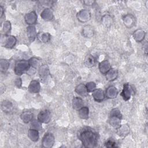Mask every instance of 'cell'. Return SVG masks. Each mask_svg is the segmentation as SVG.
<instances>
[{
    "label": "cell",
    "mask_w": 148,
    "mask_h": 148,
    "mask_svg": "<svg viewBox=\"0 0 148 148\" xmlns=\"http://www.w3.org/2000/svg\"><path fill=\"white\" fill-rule=\"evenodd\" d=\"M83 146L87 148H92L97 146L98 135L93 130L90 129L83 130L79 136Z\"/></svg>",
    "instance_id": "cell-1"
},
{
    "label": "cell",
    "mask_w": 148,
    "mask_h": 148,
    "mask_svg": "<svg viewBox=\"0 0 148 148\" xmlns=\"http://www.w3.org/2000/svg\"><path fill=\"white\" fill-rule=\"evenodd\" d=\"M28 60H21L17 61L14 66V72L17 76H21L23 73H26L30 68Z\"/></svg>",
    "instance_id": "cell-2"
},
{
    "label": "cell",
    "mask_w": 148,
    "mask_h": 148,
    "mask_svg": "<svg viewBox=\"0 0 148 148\" xmlns=\"http://www.w3.org/2000/svg\"><path fill=\"white\" fill-rule=\"evenodd\" d=\"M17 43V39L15 36L10 35H2L1 38V46L8 49L13 48Z\"/></svg>",
    "instance_id": "cell-3"
},
{
    "label": "cell",
    "mask_w": 148,
    "mask_h": 148,
    "mask_svg": "<svg viewBox=\"0 0 148 148\" xmlns=\"http://www.w3.org/2000/svg\"><path fill=\"white\" fill-rule=\"evenodd\" d=\"M55 143V138L51 132L46 133L42 139V146L45 148H51Z\"/></svg>",
    "instance_id": "cell-4"
},
{
    "label": "cell",
    "mask_w": 148,
    "mask_h": 148,
    "mask_svg": "<svg viewBox=\"0 0 148 148\" xmlns=\"http://www.w3.org/2000/svg\"><path fill=\"white\" fill-rule=\"evenodd\" d=\"M134 94V90L132 87L129 83H125L123 85V90L120 93V95L125 101H128L131 96Z\"/></svg>",
    "instance_id": "cell-5"
},
{
    "label": "cell",
    "mask_w": 148,
    "mask_h": 148,
    "mask_svg": "<svg viewBox=\"0 0 148 148\" xmlns=\"http://www.w3.org/2000/svg\"><path fill=\"white\" fill-rule=\"evenodd\" d=\"M91 17L90 12L87 9H81L76 14L77 20L82 23L88 22Z\"/></svg>",
    "instance_id": "cell-6"
},
{
    "label": "cell",
    "mask_w": 148,
    "mask_h": 148,
    "mask_svg": "<svg viewBox=\"0 0 148 148\" xmlns=\"http://www.w3.org/2000/svg\"><path fill=\"white\" fill-rule=\"evenodd\" d=\"M38 74L42 82L43 83L46 82V80L48 79V76L50 75L49 66L46 64L40 65L38 69Z\"/></svg>",
    "instance_id": "cell-7"
},
{
    "label": "cell",
    "mask_w": 148,
    "mask_h": 148,
    "mask_svg": "<svg viewBox=\"0 0 148 148\" xmlns=\"http://www.w3.org/2000/svg\"><path fill=\"white\" fill-rule=\"evenodd\" d=\"M37 119L42 123L47 124L51 120V113L47 109L41 110L37 116Z\"/></svg>",
    "instance_id": "cell-8"
},
{
    "label": "cell",
    "mask_w": 148,
    "mask_h": 148,
    "mask_svg": "<svg viewBox=\"0 0 148 148\" xmlns=\"http://www.w3.org/2000/svg\"><path fill=\"white\" fill-rule=\"evenodd\" d=\"M123 21L124 25L127 28H131L135 24L136 18L132 14L128 13L124 16L123 18Z\"/></svg>",
    "instance_id": "cell-9"
},
{
    "label": "cell",
    "mask_w": 148,
    "mask_h": 148,
    "mask_svg": "<svg viewBox=\"0 0 148 148\" xmlns=\"http://www.w3.org/2000/svg\"><path fill=\"white\" fill-rule=\"evenodd\" d=\"M25 23L29 25L35 24L38 20V16L35 11H32L27 13L24 17Z\"/></svg>",
    "instance_id": "cell-10"
},
{
    "label": "cell",
    "mask_w": 148,
    "mask_h": 148,
    "mask_svg": "<svg viewBox=\"0 0 148 148\" xmlns=\"http://www.w3.org/2000/svg\"><path fill=\"white\" fill-rule=\"evenodd\" d=\"M91 95L94 100L97 102H102L106 97L105 92L100 88H96L92 92Z\"/></svg>",
    "instance_id": "cell-11"
},
{
    "label": "cell",
    "mask_w": 148,
    "mask_h": 148,
    "mask_svg": "<svg viewBox=\"0 0 148 148\" xmlns=\"http://www.w3.org/2000/svg\"><path fill=\"white\" fill-rule=\"evenodd\" d=\"M122 116H114V115H109V124L113 128L117 129L121 125Z\"/></svg>",
    "instance_id": "cell-12"
},
{
    "label": "cell",
    "mask_w": 148,
    "mask_h": 148,
    "mask_svg": "<svg viewBox=\"0 0 148 148\" xmlns=\"http://www.w3.org/2000/svg\"><path fill=\"white\" fill-rule=\"evenodd\" d=\"M111 68L112 66L110 62L106 60H105L99 63L98 69L100 73L103 75H105Z\"/></svg>",
    "instance_id": "cell-13"
},
{
    "label": "cell",
    "mask_w": 148,
    "mask_h": 148,
    "mask_svg": "<svg viewBox=\"0 0 148 148\" xmlns=\"http://www.w3.org/2000/svg\"><path fill=\"white\" fill-rule=\"evenodd\" d=\"M146 36V32L144 29L142 28L137 29L134 31L132 34V36L136 42H142Z\"/></svg>",
    "instance_id": "cell-14"
},
{
    "label": "cell",
    "mask_w": 148,
    "mask_h": 148,
    "mask_svg": "<svg viewBox=\"0 0 148 148\" xmlns=\"http://www.w3.org/2000/svg\"><path fill=\"white\" fill-rule=\"evenodd\" d=\"M105 97L109 99H114L117 97L119 91L117 88L113 86H109L105 90Z\"/></svg>",
    "instance_id": "cell-15"
},
{
    "label": "cell",
    "mask_w": 148,
    "mask_h": 148,
    "mask_svg": "<svg viewBox=\"0 0 148 148\" xmlns=\"http://www.w3.org/2000/svg\"><path fill=\"white\" fill-rule=\"evenodd\" d=\"M28 90L30 93H38L40 90V84L39 82L36 80H32L29 83V84L28 87Z\"/></svg>",
    "instance_id": "cell-16"
},
{
    "label": "cell",
    "mask_w": 148,
    "mask_h": 148,
    "mask_svg": "<svg viewBox=\"0 0 148 148\" xmlns=\"http://www.w3.org/2000/svg\"><path fill=\"white\" fill-rule=\"evenodd\" d=\"M116 130L117 134L121 137H125L130 132V128L127 124L120 125V126L118 127Z\"/></svg>",
    "instance_id": "cell-17"
},
{
    "label": "cell",
    "mask_w": 148,
    "mask_h": 148,
    "mask_svg": "<svg viewBox=\"0 0 148 148\" xmlns=\"http://www.w3.org/2000/svg\"><path fill=\"white\" fill-rule=\"evenodd\" d=\"M82 35L84 38H92L95 33L94 27L90 25H86L82 29Z\"/></svg>",
    "instance_id": "cell-18"
},
{
    "label": "cell",
    "mask_w": 148,
    "mask_h": 148,
    "mask_svg": "<svg viewBox=\"0 0 148 148\" xmlns=\"http://www.w3.org/2000/svg\"><path fill=\"white\" fill-rule=\"evenodd\" d=\"M27 34L29 42H34L35 39L37 38L38 33L36 32V30L35 27L34 25H29L27 27Z\"/></svg>",
    "instance_id": "cell-19"
},
{
    "label": "cell",
    "mask_w": 148,
    "mask_h": 148,
    "mask_svg": "<svg viewBox=\"0 0 148 148\" xmlns=\"http://www.w3.org/2000/svg\"><path fill=\"white\" fill-rule=\"evenodd\" d=\"M40 17L45 21H50L54 17L52 10L49 8L44 9L40 13Z\"/></svg>",
    "instance_id": "cell-20"
},
{
    "label": "cell",
    "mask_w": 148,
    "mask_h": 148,
    "mask_svg": "<svg viewBox=\"0 0 148 148\" xmlns=\"http://www.w3.org/2000/svg\"><path fill=\"white\" fill-rule=\"evenodd\" d=\"M119 76V72L117 69L111 68L105 75L106 80L108 82H113L117 79Z\"/></svg>",
    "instance_id": "cell-21"
},
{
    "label": "cell",
    "mask_w": 148,
    "mask_h": 148,
    "mask_svg": "<svg viewBox=\"0 0 148 148\" xmlns=\"http://www.w3.org/2000/svg\"><path fill=\"white\" fill-rule=\"evenodd\" d=\"M20 119L24 123H29L33 120L34 114L30 111H24L20 114Z\"/></svg>",
    "instance_id": "cell-22"
},
{
    "label": "cell",
    "mask_w": 148,
    "mask_h": 148,
    "mask_svg": "<svg viewBox=\"0 0 148 148\" xmlns=\"http://www.w3.org/2000/svg\"><path fill=\"white\" fill-rule=\"evenodd\" d=\"M75 91L79 95L82 97H86L88 94V91L84 85L83 83H80L75 88Z\"/></svg>",
    "instance_id": "cell-23"
},
{
    "label": "cell",
    "mask_w": 148,
    "mask_h": 148,
    "mask_svg": "<svg viewBox=\"0 0 148 148\" xmlns=\"http://www.w3.org/2000/svg\"><path fill=\"white\" fill-rule=\"evenodd\" d=\"M72 105L75 110H78L84 106V101L80 97H75L72 99Z\"/></svg>",
    "instance_id": "cell-24"
},
{
    "label": "cell",
    "mask_w": 148,
    "mask_h": 148,
    "mask_svg": "<svg viewBox=\"0 0 148 148\" xmlns=\"http://www.w3.org/2000/svg\"><path fill=\"white\" fill-rule=\"evenodd\" d=\"M13 103L8 100H3L1 104V108L5 113H9L13 109Z\"/></svg>",
    "instance_id": "cell-25"
},
{
    "label": "cell",
    "mask_w": 148,
    "mask_h": 148,
    "mask_svg": "<svg viewBox=\"0 0 148 148\" xmlns=\"http://www.w3.org/2000/svg\"><path fill=\"white\" fill-rule=\"evenodd\" d=\"M28 137L31 141L37 142L39 139V131L31 128L28 131Z\"/></svg>",
    "instance_id": "cell-26"
},
{
    "label": "cell",
    "mask_w": 148,
    "mask_h": 148,
    "mask_svg": "<svg viewBox=\"0 0 148 148\" xmlns=\"http://www.w3.org/2000/svg\"><path fill=\"white\" fill-rule=\"evenodd\" d=\"M37 38L42 43H46L50 42L51 39V35L49 32H39L38 33Z\"/></svg>",
    "instance_id": "cell-27"
},
{
    "label": "cell",
    "mask_w": 148,
    "mask_h": 148,
    "mask_svg": "<svg viewBox=\"0 0 148 148\" xmlns=\"http://www.w3.org/2000/svg\"><path fill=\"white\" fill-rule=\"evenodd\" d=\"M84 65L88 68H91L95 65L97 63L96 58L91 54H88L86 56L84 60Z\"/></svg>",
    "instance_id": "cell-28"
},
{
    "label": "cell",
    "mask_w": 148,
    "mask_h": 148,
    "mask_svg": "<svg viewBox=\"0 0 148 148\" xmlns=\"http://www.w3.org/2000/svg\"><path fill=\"white\" fill-rule=\"evenodd\" d=\"M79 117L82 119H87L89 117V109L87 106H83L77 110Z\"/></svg>",
    "instance_id": "cell-29"
},
{
    "label": "cell",
    "mask_w": 148,
    "mask_h": 148,
    "mask_svg": "<svg viewBox=\"0 0 148 148\" xmlns=\"http://www.w3.org/2000/svg\"><path fill=\"white\" fill-rule=\"evenodd\" d=\"M10 66L9 61L6 59H1L0 60V71L1 73H5Z\"/></svg>",
    "instance_id": "cell-30"
},
{
    "label": "cell",
    "mask_w": 148,
    "mask_h": 148,
    "mask_svg": "<svg viewBox=\"0 0 148 148\" xmlns=\"http://www.w3.org/2000/svg\"><path fill=\"white\" fill-rule=\"evenodd\" d=\"M101 21L102 24L106 27H109L113 23V19L112 17L109 14L104 15L102 17Z\"/></svg>",
    "instance_id": "cell-31"
},
{
    "label": "cell",
    "mask_w": 148,
    "mask_h": 148,
    "mask_svg": "<svg viewBox=\"0 0 148 148\" xmlns=\"http://www.w3.org/2000/svg\"><path fill=\"white\" fill-rule=\"evenodd\" d=\"M12 29V25L10 22L9 20H6L3 22L2 25V31L4 32V34L8 35Z\"/></svg>",
    "instance_id": "cell-32"
},
{
    "label": "cell",
    "mask_w": 148,
    "mask_h": 148,
    "mask_svg": "<svg viewBox=\"0 0 148 148\" xmlns=\"http://www.w3.org/2000/svg\"><path fill=\"white\" fill-rule=\"evenodd\" d=\"M42 123L39 121L38 119L37 120H33L31 122V128H34L37 130H40L42 128Z\"/></svg>",
    "instance_id": "cell-33"
},
{
    "label": "cell",
    "mask_w": 148,
    "mask_h": 148,
    "mask_svg": "<svg viewBox=\"0 0 148 148\" xmlns=\"http://www.w3.org/2000/svg\"><path fill=\"white\" fill-rule=\"evenodd\" d=\"M28 61L30 66L35 68H37V67L39 66L40 62L39 59H38L36 57H32L28 60Z\"/></svg>",
    "instance_id": "cell-34"
},
{
    "label": "cell",
    "mask_w": 148,
    "mask_h": 148,
    "mask_svg": "<svg viewBox=\"0 0 148 148\" xmlns=\"http://www.w3.org/2000/svg\"><path fill=\"white\" fill-rule=\"evenodd\" d=\"M86 87L88 92H92L97 88V84L94 82H90L86 84Z\"/></svg>",
    "instance_id": "cell-35"
},
{
    "label": "cell",
    "mask_w": 148,
    "mask_h": 148,
    "mask_svg": "<svg viewBox=\"0 0 148 148\" xmlns=\"http://www.w3.org/2000/svg\"><path fill=\"white\" fill-rule=\"evenodd\" d=\"M105 146L106 147H119V146L117 145V144L116 143V142H115L114 141L112 140H107L105 143Z\"/></svg>",
    "instance_id": "cell-36"
},
{
    "label": "cell",
    "mask_w": 148,
    "mask_h": 148,
    "mask_svg": "<svg viewBox=\"0 0 148 148\" xmlns=\"http://www.w3.org/2000/svg\"><path fill=\"white\" fill-rule=\"evenodd\" d=\"M109 115H114V116H122V114L118 108H113L110 110Z\"/></svg>",
    "instance_id": "cell-37"
},
{
    "label": "cell",
    "mask_w": 148,
    "mask_h": 148,
    "mask_svg": "<svg viewBox=\"0 0 148 148\" xmlns=\"http://www.w3.org/2000/svg\"><path fill=\"white\" fill-rule=\"evenodd\" d=\"M22 79L20 77H17L14 80V84L17 88H20L22 86Z\"/></svg>",
    "instance_id": "cell-38"
},
{
    "label": "cell",
    "mask_w": 148,
    "mask_h": 148,
    "mask_svg": "<svg viewBox=\"0 0 148 148\" xmlns=\"http://www.w3.org/2000/svg\"><path fill=\"white\" fill-rule=\"evenodd\" d=\"M36 72V68L30 66V68H29V69L27 71L26 73L28 75H34V74H35Z\"/></svg>",
    "instance_id": "cell-39"
},
{
    "label": "cell",
    "mask_w": 148,
    "mask_h": 148,
    "mask_svg": "<svg viewBox=\"0 0 148 148\" xmlns=\"http://www.w3.org/2000/svg\"><path fill=\"white\" fill-rule=\"evenodd\" d=\"M83 3H85L86 5L87 6H90L94 4V3H95V1H83Z\"/></svg>",
    "instance_id": "cell-40"
},
{
    "label": "cell",
    "mask_w": 148,
    "mask_h": 148,
    "mask_svg": "<svg viewBox=\"0 0 148 148\" xmlns=\"http://www.w3.org/2000/svg\"><path fill=\"white\" fill-rule=\"evenodd\" d=\"M5 13V10H4V8L2 6H0V18H1L2 17V16H3Z\"/></svg>",
    "instance_id": "cell-41"
},
{
    "label": "cell",
    "mask_w": 148,
    "mask_h": 148,
    "mask_svg": "<svg viewBox=\"0 0 148 148\" xmlns=\"http://www.w3.org/2000/svg\"><path fill=\"white\" fill-rule=\"evenodd\" d=\"M143 47H145V49H143V51H145V54H147V42H146L145 44L143 45Z\"/></svg>",
    "instance_id": "cell-42"
},
{
    "label": "cell",
    "mask_w": 148,
    "mask_h": 148,
    "mask_svg": "<svg viewBox=\"0 0 148 148\" xmlns=\"http://www.w3.org/2000/svg\"><path fill=\"white\" fill-rule=\"evenodd\" d=\"M5 89L6 88H5V86H3V85H1V94H3L5 92Z\"/></svg>",
    "instance_id": "cell-43"
}]
</instances>
